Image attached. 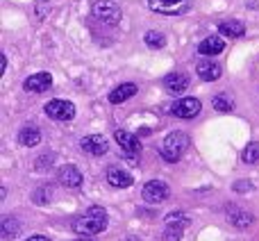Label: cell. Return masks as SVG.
Masks as SVG:
<instances>
[{"label": "cell", "instance_id": "cell-24", "mask_svg": "<svg viewBox=\"0 0 259 241\" xmlns=\"http://www.w3.org/2000/svg\"><path fill=\"white\" fill-rule=\"evenodd\" d=\"M241 159L246 162V164H257L259 162V143L257 141H250L246 148H243Z\"/></svg>", "mask_w": 259, "mask_h": 241}, {"label": "cell", "instance_id": "cell-10", "mask_svg": "<svg viewBox=\"0 0 259 241\" xmlns=\"http://www.w3.org/2000/svg\"><path fill=\"white\" fill-rule=\"evenodd\" d=\"M57 180L64 184L66 189H80L82 187V173L77 171V166L66 164L57 171Z\"/></svg>", "mask_w": 259, "mask_h": 241}, {"label": "cell", "instance_id": "cell-21", "mask_svg": "<svg viewBox=\"0 0 259 241\" xmlns=\"http://www.w3.org/2000/svg\"><path fill=\"white\" fill-rule=\"evenodd\" d=\"M189 223H191V219L184 212H170L164 219V225H178V228H189Z\"/></svg>", "mask_w": 259, "mask_h": 241}, {"label": "cell", "instance_id": "cell-1", "mask_svg": "<svg viewBox=\"0 0 259 241\" xmlns=\"http://www.w3.org/2000/svg\"><path fill=\"white\" fill-rule=\"evenodd\" d=\"M109 223V216H107V210L100 205H91L89 210L84 212L82 216H77L73 221V230L82 237H94V234H100Z\"/></svg>", "mask_w": 259, "mask_h": 241}, {"label": "cell", "instance_id": "cell-16", "mask_svg": "<svg viewBox=\"0 0 259 241\" xmlns=\"http://www.w3.org/2000/svg\"><path fill=\"white\" fill-rule=\"evenodd\" d=\"M114 139H116V143L125 152H134V155L141 152V143H139V139L134 137V134L125 132V130H116V132H114Z\"/></svg>", "mask_w": 259, "mask_h": 241}, {"label": "cell", "instance_id": "cell-26", "mask_svg": "<svg viewBox=\"0 0 259 241\" xmlns=\"http://www.w3.org/2000/svg\"><path fill=\"white\" fill-rule=\"evenodd\" d=\"M184 228H178V225H166L164 228V241H182Z\"/></svg>", "mask_w": 259, "mask_h": 241}, {"label": "cell", "instance_id": "cell-9", "mask_svg": "<svg viewBox=\"0 0 259 241\" xmlns=\"http://www.w3.org/2000/svg\"><path fill=\"white\" fill-rule=\"evenodd\" d=\"M23 87L30 94H44V91H48L53 87V75L50 73H34V75H30L23 82Z\"/></svg>", "mask_w": 259, "mask_h": 241}, {"label": "cell", "instance_id": "cell-2", "mask_svg": "<svg viewBox=\"0 0 259 241\" xmlns=\"http://www.w3.org/2000/svg\"><path fill=\"white\" fill-rule=\"evenodd\" d=\"M189 148V134L187 132H170L164 139V143L159 146V152L166 162H180V157L184 155V150Z\"/></svg>", "mask_w": 259, "mask_h": 241}, {"label": "cell", "instance_id": "cell-11", "mask_svg": "<svg viewBox=\"0 0 259 241\" xmlns=\"http://www.w3.org/2000/svg\"><path fill=\"white\" fill-rule=\"evenodd\" d=\"M164 89L173 96H182L189 89V75L187 73H168L164 77Z\"/></svg>", "mask_w": 259, "mask_h": 241}, {"label": "cell", "instance_id": "cell-15", "mask_svg": "<svg viewBox=\"0 0 259 241\" xmlns=\"http://www.w3.org/2000/svg\"><path fill=\"white\" fill-rule=\"evenodd\" d=\"M225 50V41L221 36H207V39L200 41L198 46V53L205 55V57H214V55H221Z\"/></svg>", "mask_w": 259, "mask_h": 241}, {"label": "cell", "instance_id": "cell-18", "mask_svg": "<svg viewBox=\"0 0 259 241\" xmlns=\"http://www.w3.org/2000/svg\"><path fill=\"white\" fill-rule=\"evenodd\" d=\"M21 221L18 219H12V216H5L3 221H0V237L3 239H14L18 237V232H21Z\"/></svg>", "mask_w": 259, "mask_h": 241}, {"label": "cell", "instance_id": "cell-4", "mask_svg": "<svg viewBox=\"0 0 259 241\" xmlns=\"http://www.w3.org/2000/svg\"><path fill=\"white\" fill-rule=\"evenodd\" d=\"M148 7L157 14L166 16H180L191 9V0H148Z\"/></svg>", "mask_w": 259, "mask_h": 241}, {"label": "cell", "instance_id": "cell-5", "mask_svg": "<svg viewBox=\"0 0 259 241\" xmlns=\"http://www.w3.org/2000/svg\"><path fill=\"white\" fill-rule=\"evenodd\" d=\"M202 109V103L198 98H193V96H187V98L182 100H175L173 105H170V112L175 114L178 118H196L198 114H200Z\"/></svg>", "mask_w": 259, "mask_h": 241}, {"label": "cell", "instance_id": "cell-13", "mask_svg": "<svg viewBox=\"0 0 259 241\" xmlns=\"http://www.w3.org/2000/svg\"><path fill=\"white\" fill-rule=\"evenodd\" d=\"M228 221L239 230H248L252 223H255V216L250 212L241 210V207H230L228 210Z\"/></svg>", "mask_w": 259, "mask_h": 241}, {"label": "cell", "instance_id": "cell-3", "mask_svg": "<svg viewBox=\"0 0 259 241\" xmlns=\"http://www.w3.org/2000/svg\"><path fill=\"white\" fill-rule=\"evenodd\" d=\"M91 14H94L96 21H100L103 25H109V27L118 25L121 16H123L121 7H118L114 0H96V3L91 5Z\"/></svg>", "mask_w": 259, "mask_h": 241}, {"label": "cell", "instance_id": "cell-29", "mask_svg": "<svg viewBox=\"0 0 259 241\" xmlns=\"http://www.w3.org/2000/svg\"><path fill=\"white\" fill-rule=\"evenodd\" d=\"M77 241H96V239H91V237H84V239H77Z\"/></svg>", "mask_w": 259, "mask_h": 241}, {"label": "cell", "instance_id": "cell-14", "mask_svg": "<svg viewBox=\"0 0 259 241\" xmlns=\"http://www.w3.org/2000/svg\"><path fill=\"white\" fill-rule=\"evenodd\" d=\"M137 85H132V82H123V85H118L116 89L109 91V103L112 105H121L125 103V100H130L134 94H137Z\"/></svg>", "mask_w": 259, "mask_h": 241}, {"label": "cell", "instance_id": "cell-17", "mask_svg": "<svg viewBox=\"0 0 259 241\" xmlns=\"http://www.w3.org/2000/svg\"><path fill=\"white\" fill-rule=\"evenodd\" d=\"M196 71H198V75H200L202 82H214V80H219V77H221L223 68H221L216 62H209V59H205V62L198 64Z\"/></svg>", "mask_w": 259, "mask_h": 241}, {"label": "cell", "instance_id": "cell-12", "mask_svg": "<svg viewBox=\"0 0 259 241\" xmlns=\"http://www.w3.org/2000/svg\"><path fill=\"white\" fill-rule=\"evenodd\" d=\"M107 182L112 184L114 189H127V187H132L134 178L127 173V171H123L121 166H109L107 169Z\"/></svg>", "mask_w": 259, "mask_h": 241}, {"label": "cell", "instance_id": "cell-22", "mask_svg": "<svg viewBox=\"0 0 259 241\" xmlns=\"http://www.w3.org/2000/svg\"><path fill=\"white\" fill-rule=\"evenodd\" d=\"M143 41H146V46H150V48L159 50V48H164V44H166V36L161 34V32H157V30H150V32H146V36H143Z\"/></svg>", "mask_w": 259, "mask_h": 241}, {"label": "cell", "instance_id": "cell-8", "mask_svg": "<svg viewBox=\"0 0 259 241\" xmlns=\"http://www.w3.org/2000/svg\"><path fill=\"white\" fill-rule=\"evenodd\" d=\"M80 146L87 155H94V157H100L109 150V141H107V137H103V134H89V137H84L80 141Z\"/></svg>", "mask_w": 259, "mask_h": 241}, {"label": "cell", "instance_id": "cell-6", "mask_svg": "<svg viewBox=\"0 0 259 241\" xmlns=\"http://www.w3.org/2000/svg\"><path fill=\"white\" fill-rule=\"evenodd\" d=\"M46 114L55 120H73L75 118V105L71 100H50L46 105Z\"/></svg>", "mask_w": 259, "mask_h": 241}, {"label": "cell", "instance_id": "cell-25", "mask_svg": "<svg viewBox=\"0 0 259 241\" xmlns=\"http://www.w3.org/2000/svg\"><path fill=\"white\" fill-rule=\"evenodd\" d=\"M214 109L216 112H221V114H230L234 109V105H232V100H230L228 96L221 94V96H216L214 98Z\"/></svg>", "mask_w": 259, "mask_h": 241}, {"label": "cell", "instance_id": "cell-27", "mask_svg": "<svg viewBox=\"0 0 259 241\" xmlns=\"http://www.w3.org/2000/svg\"><path fill=\"white\" fill-rule=\"evenodd\" d=\"M234 191H239V193H248L252 189V182H248V180H239V182H234Z\"/></svg>", "mask_w": 259, "mask_h": 241}, {"label": "cell", "instance_id": "cell-19", "mask_svg": "<svg viewBox=\"0 0 259 241\" xmlns=\"http://www.w3.org/2000/svg\"><path fill=\"white\" fill-rule=\"evenodd\" d=\"M219 32L223 36H230V39H237V36H243L246 32V25L241 21H223L219 25Z\"/></svg>", "mask_w": 259, "mask_h": 241}, {"label": "cell", "instance_id": "cell-28", "mask_svg": "<svg viewBox=\"0 0 259 241\" xmlns=\"http://www.w3.org/2000/svg\"><path fill=\"white\" fill-rule=\"evenodd\" d=\"M27 241H50L48 237H44V234H34V237H30Z\"/></svg>", "mask_w": 259, "mask_h": 241}, {"label": "cell", "instance_id": "cell-20", "mask_svg": "<svg viewBox=\"0 0 259 241\" xmlns=\"http://www.w3.org/2000/svg\"><path fill=\"white\" fill-rule=\"evenodd\" d=\"M39 141H41V132L36 128H23L21 132H18V143H23V146H27V148L36 146Z\"/></svg>", "mask_w": 259, "mask_h": 241}, {"label": "cell", "instance_id": "cell-23", "mask_svg": "<svg viewBox=\"0 0 259 241\" xmlns=\"http://www.w3.org/2000/svg\"><path fill=\"white\" fill-rule=\"evenodd\" d=\"M32 200H34L36 205H48V203L53 200V187H48V184L39 187L34 193H32Z\"/></svg>", "mask_w": 259, "mask_h": 241}, {"label": "cell", "instance_id": "cell-7", "mask_svg": "<svg viewBox=\"0 0 259 241\" xmlns=\"http://www.w3.org/2000/svg\"><path fill=\"white\" fill-rule=\"evenodd\" d=\"M141 196H143V200L152 203V205H157V203H164L166 198H168V184H164L161 180H150V182H146Z\"/></svg>", "mask_w": 259, "mask_h": 241}]
</instances>
